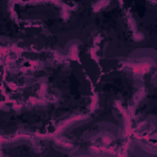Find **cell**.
I'll list each match as a JSON object with an SVG mask.
<instances>
[{
    "mask_svg": "<svg viewBox=\"0 0 157 157\" xmlns=\"http://www.w3.org/2000/svg\"><path fill=\"white\" fill-rule=\"evenodd\" d=\"M1 137L55 135L97 104L101 67L93 54L1 47Z\"/></svg>",
    "mask_w": 157,
    "mask_h": 157,
    "instance_id": "obj_1",
    "label": "cell"
},
{
    "mask_svg": "<svg viewBox=\"0 0 157 157\" xmlns=\"http://www.w3.org/2000/svg\"><path fill=\"white\" fill-rule=\"evenodd\" d=\"M94 13L101 75L142 86L157 71V0H104Z\"/></svg>",
    "mask_w": 157,
    "mask_h": 157,
    "instance_id": "obj_2",
    "label": "cell"
},
{
    "mask_svg": "<svg viewBox=\"0 0 157 157\" xmlns=\"http://www.w3.org/2000/svg\"><path fill=\"white\" fill-rule=\"evenodd\" d=\"M129 118L131 135L128 145L148 147L157 153V71L145 78Z\"/></svg>",
    "mask_w": 157,
    "mask_h": 157,
    "instance_id": "obj_3",
    "label": "cell"
},
{
    "mask_svg": "<svg viewBox=\"0 0 157 157\" xmlns=\"http://www.w3.org/2000/svg\"><path fill=\"white\" fill-rule=\"evenodd\" d=\"M18 1H32V0H18ZM58 2L66 4L71 7H78V9H97L101 4H103L104 0H53Z\"/></svg>",
    "mask_w": 157,
    "mask_h": 157,
    "instance_id": "obj_4",
    "label": "cell"
}]
</instances>
